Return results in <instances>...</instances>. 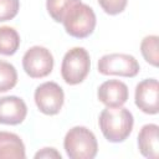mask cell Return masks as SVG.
Returning a JSON list of instances; mask_svg holds the SVG:
<instances>
[{
  "label": "cell",
  "instance_id": "obj_1",
  "mask_svg": "<svg viewBox=\"0 0 159 159\" xmlns=\"http://www.w3.org/2000/svg\"><path fill=\"white\" fill-rule=\"evenodd\" d=\"M98 124L103 137L111 143L124 142L132 133L134 118L129 109L124 107H106L98 118Z\"/></svg>",
  "mask_w": 159,
  "mask_h": 159
},
{
  "label": "cell",
  "instance_id": "obj_2",
  "mask_svg": "<svg viewBox=\"0 0 159 159\" xmlns=\"http://www.w3.org/2000/svg\"><path fill=\"white\" fill-rule=\"evenodd\" d=\"M63 148L70 159H93L98 152V143L92 130L76 125L66 133Z\"/></svg>",
  "mask_w": 159,
  "mask_h": 159
},
{
  "label": "cell",
  "instance_id": "obj_3",
  "mask_svg": "<svg viewBox=\"0 0 159 159\" xmlns=\"http://www.w3.org/2000/svg\"><path fill=\"white\" fill-rule=\"evenodd\" d=\"M96 22L97 19L93 9L82 1L73 5L62 20L66 32L76 39L89 36L96 27Z\"/></svg>",
  "mask_w": 159,
  "mask_h": 159
},
{
  "label": "cell",
  "instance_id": "obj_4",
  "mask_svg": "<svg viewBox=\"0 0 159 159\" xmlns=\"http://www.w3.org/2000/svg\"><path fill=\"white\" fill-rule=\"evenodd\" d=\"M91 70L89 53L83 47H72L68 50L61 63V76L67 84L75 86L87 77Z\"/></svg>",
  "mask_w": 159,
  "mask_h": 159
},
{
  "label": "cell",
  "instance_id": "obj_5",
  "mask_svg": "<svg viewBox=\"0 0 159 159\" xmlns=\"http://www.w3.org/2000/svg\"><path fill=\"white\" fill-rule=\"evenodd\" d=\"M98 72L102 75H116L135 77L140 70L139 62L128 53H107L98 60Z\"/></svg>",
  "mask_w": 159,
  "mask_h": 159
},
{
  "label": "cell",
  "instance_id": "obj_6",
  "mask_svg": "<svg viewBox=\"0 0 159 159\" xmlns=\"http://www.w3.org/2000/svg\"><path fill=\"white\" fill-rule=\"evenodd\" d=\"M22 67L31 78H42L48 76L53 68V56L43 46L30 47L22 57Z\"/></svg>",
  "mask_w": 159,
  "mask_h": 159
},
{
  "label": "cell",
  "instance_id": "obj_7",
  "mask_svg": "<svg viewBox=\"0 0 159 159\" xmlns=\"http://www.w3.org/2000/svg\"><path fill=\"white\" fill-rule=\"evenodd\" d=\"M34 98L41 113L46 116H55L60 113L63 106L65 93L60 84H57L56 82L48 81L37 86L34 93Z\"/></svg>",
  "mask_w": 159,
  "mask_h": 159
},
{
  "label": "cell",
  "instance_id": "obj_8",
  "mask_svg": "<svg viewBox=\"0 0 159 159\" xmlns=\"http://www.w3.org/2000/svg\"><path fill=\"white\" fill-rule=\"evenodd\" d=\"M159 86L155 78H145L135 86L134 101L135 106L147 114H157L159 112Z\"/></svg>",
  "mask_w": 159,
  "mask_h": 159
},
{
  "label": "cell",
  "instance_id": "obj_9",
  "mask_svg": "<svg viewBox=\"0 0 159 159\" xmlns=\"http://www.w3.org/2000/svg\"><path fill=\"white\" fill-rule=\"evenodd\" d=\"M27 106L17 96H5L0 98V124L16 125L25 120Z\"/></svg>",
  "mask_w": 159,
  "mask_h": 159
},
{
  "label": "cell",
  "instance_id": "obj_10",
  "mask_svg": "<svg viewBox=\"0 0 159 159\" xmlns=\"http://www.w3.org/2000/svg\"><path fill=\"white\" fill-rule=\"evenodd\" d=\"M129 96L128 86L119 80H108L103 82L97 91V97L106 107H120Z\"/></svg>",
  "mask_w": 159,
  "mask_h": 159
},
{
  "label": "cell",
  "instance_id": "obj_11",
  "mask_svg": "<svg viewBox=\"0 0 159 159\" xmlns=\"http://www.w3.org/2000/svg\"><path fill=\"white\" fill-rule=\"evenodd\" d=\"M159 127L154 123H149L142 127L138 134V148L143 157L149 159H157L159 154L158 142Z\"/></svg>",
  "mask_w": 159,
  "mask_h": 159
},
{
  "label": "cell",
  "instance_id": "obj_12",
  "mask_svg": "<svg viewBox=\"0 0 159 159\" xmlns=\"http://www.w3.org/2000/svg\"><path fill=\"white\" fill-rule=\"evenodd\" d=\"M25 144L21 138L11 132H0V159H24Z\"/></svg>",
  "mask_w": 159,
  "mask_h": 159
},
{
  "label": "cell",
  "instance_id": "obj_13",
  "mask_svg": "<svg viewBox=\"0 0 159 159\" xmlns=\"http://www.w3.org/2000/svg\"><path fill=\"white\" fill-rule=\"evenodd\" d=\"M20 46V35L11 26H0V55L11 56Z\"/></svg>",
  "mask_w": 159,
  "mask_h": 159
},
{
  "label": "cell",
  "instance_id": "obj_14",
  "mask_svg": "<svg viewBox=\"0 0 159 159\" xmlns=\"http://www.w3.org/2000/svg\"><path fill=\"white\" fill-rule=\"evenodd\" d=\"M158 40L157 35H148L140 42V52L144 60L152 66L157 67L159 62V52H158Z\"/></svg>",
  "mask_w": 159,
  "mask_h": 159
},
{
  "label": "cell",
  "instance_id": "obj_15",
  "mask_svg": "<svg viewBox=\"0 0 159 159\" xmlns=\"http://www.w3.org/2000/svg\"><path fill=\"white\" fill-rule=\"evenodd\" d=\"M81 0H46V9L56 22H62L67 11Z\"/></svg>",
  "mask_w": 159,
  "mask_h": 159
},
{
  "label": "cell",
  "instance_id": "obj_16",
  "mask_svg": "<svg viewBox=\"0 0 159 159\" xmlns=\"http://www.w3.org/2000/svg\"><path fill=\"white\" fill-rule=\"evenodd\" d=\"M17 83V71L10 62L0 60V93L7 92Z\"/></svg>",
  "mask_w": 159,
  "mask_h": 159
},
{
  "label": "cell",
  "instance_id": "obj_17",
  "mask_svg": "<svg viewBox=\"0 0 159 159\" xmlns=\"http://www.w3.org/2000/svg\"><path fill=\"white\" fill-rule=\"evenodd\" d=\"M20 9L19 0H0V22L14 19Z\"/></svg>",
  "mask_w": 159,
  "mask_h": 159
},
{
  "label": "cell",
  "instance_id": "obj_18",
  "mask_svg": "<svg viewBox=\"0 0 159 159\" xmlns=\"http://www.w3.org/2000/svg\"><path fill=\"white\" fill-rule=\"evenodd\" d=\"M128 0H98L102 10L108 15H118L120 14L125 6Z\"/></svg>",
  "mask_w": 159,
  "mask_h": 159
},
{
  "label": "cell",
  "instance_id": "obj_19",
  "mask_svg": "<svg viewBox=\"0 0 159 159\" xmlns=\"http://www.w3.org/2000/svg\"><path fill=\"white\" fill-rule=\"evenodd\" d=\"M35 158H57L61 159V154L55 149V148H42L35 154Z\"/></svg>",
  "mask_w": 159,
  "mask_h": 159
}]
</instances>
